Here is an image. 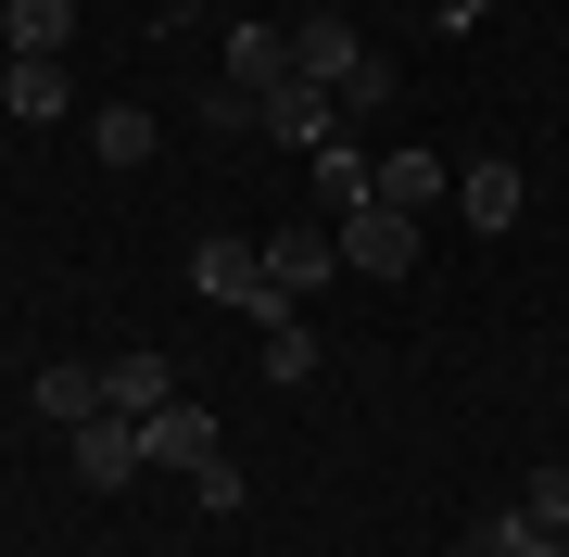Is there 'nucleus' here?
<instances>
[{"label":"nucleus","instance_id":"obj_17","mask_svg":"<svg viewBox=\"0 0 569 557\" xmlns=\"http://www.w3.org/2000/svg\"><path fill=\"white\" fill-rule=\"evenodd\" d=\"M0 115H13V127H51L63 115V63H13V77H0Z\"/></svg>","mask_w":569,"mask_h":557},{"label":"nucleus","instance_id":"obj_15","mask_svg":"<svg viewBox=\"0 0 569 557\" xmlns=\"http://www.w3.org/2000/svg\"><path fill=\"white\" fill-rule=\"evenodd\" d=\"M164 392H178V368H164V355H114V368H102V406H114V418H152Z\"/></svg>","mask_w":569,"mask_h":557},{"label":"nucleus","instance_id":"obj_14","mask_svg":"<svg viewBox=\"0 0 569 557\" xmlns=\"http://www.w3.org/2000/svg\"><path fill=\"white\" fill-rule=\"evenodd\" d=\"M367 190H380V166H367V140H355V127H342V140L317 152V203H329V216H355Z\"/></svg>","mask_w":569,"mask_h":557},{"label":"nucleus","instance_id":"obj_10","mask_svg":"<svg viewBox=\"0 0 569 557\" xmlns=\"http://www.w3.org/2000/svg\"><path fill=\"white\" fill-rule=\"evenodd\" d=\"M456 190V166L443 152H380V190H367V203H392V216H430Z\"/></svg>","mask_w":569,"mask_h":557},{"label":"nucleus","instance_id":"obj_8","mask_svg":"<svg viewBox=\"0 0 569 557\" xmlns=\"http://www.w3.org/2000/svg\"><path fill=\"white\" fill-rule=\"evenodd\" d=\"M342 127H355V115H342V89H305V77L266 102V140H279V152H329Z\"/></svg>","mask_w":569,"mask_h":557},{"label":"nucleus","instance_id":"obj_5","mask_svg":"<svg viewBox=\"0 0 569 557\" xmlns=\"http://www.w3.org/2000/svg\"><path fill=\"white\" fill-rule=\"evenodd\" d=\"M140 456H152L164 481H190V469H216V456H228V431H216V406H190V392H164V406L140 418Z\"/></svg>","mask_w":569,"mask_h":557},{"label":"nucleus","instance_id":"obj_9","mask_svg":"<svg viewBox=\"0 0 569 557\" xmlns=\"http://www.w3.org/2000/svg\"><path fill=\"white\" fill-rule=\"evenodd\" d=\"M0 39H13V63H63V51H77V0H13Z\"/></svg>","mask_w":569,"mask_h":557},{"label":"nucleus","instance_id":"obj_16","mask_svg":"<svg viewBox=\"0 0 569 557\" xmlns=\"http://www.w3.org/2000/svg\"><path fill=\"white\" fill-rule=\"evenodd\" d=\"M152 140H164V127L140 102H102V115H89V152H102V166H152Z\"/></svg>","mask_w":569,"mask_h":557},{"label":"nucleus","instance_id":"obj_2","mask_svg":"<svg viewBox=\"0 0 569 557\" xmlns=\"http://www.w3.org/2000/svg\"><path fill=\"white\" fill-rule=\"evenodd\" d=\"M329 241H342V279H418V216H392V203L329 216Z\"/></svg>","mask_w":569,"mask_h":557},{"label":"nucleus","instance_id":"obj_13","mask_svg":"<svg viewBox=\"0 0 569 557\" xmlns=\"http://www.w3.org/2000/svg\"><path fill=\"white\" fill-rule=\"evenodd\" d=\"M253 342H266V392H305L317 380V330L305 317H253Z\"/></svg>","mask_w":569,"mask_h":557},{"label":"nucleus","instance_id":"obj_6","mask_svg":"<svg viewBox=\"0 0 569 557\" xmlns=\"http://www.w3.org/2000/svg\"><path fill=\"white\" fill-rule=\"evenodd\" d=\"M291 77H305V63H291V26H266V13H228V89L279 102Z\"/></svg>","mask_w":569,"mask_h":557},{"label":"nucleus","instance_id":"obj_3","mask_svg":"<svg viewBox=\"0 0 569 557\" xmlns=\"http://www.w3.org/2000/svg\"><path fill=\"white\" fill-rule=\"evenodd\" d=\"M190 291L203 305H241V317H279L266 305V241H241V228H203L190 241Z\"/></svg>","mask_w":569,"mask_h":557},{"label":"nucleus","instance_id":"obj_12","mask_svg":"<svg viewBox=\"0 0 569 557\" xmlns=\"http://www.w3.org/2000/svg\"><path fill=\"white\" fill-rule=\"evenodd\" d=\"M456 203H468V228H481V241H493V228H519L531 178H519V166H468V178H456Z\"/></svg>","mask_w":569,"mask_h":557},{"label":"nucleus","instance_id":"obj_7","mask_svg":"<svg viewBox=\"0 0 569 557\" xmlns=\"http://www.w3.org/2000/svg\"><path fill=\"white\" fill-rule=\"evenodd\" d=\"M63 444H77V481H89V495H127V481L152 469V456H140V418H89V431H63Z\"/></svg>","mask_w":569,"mask_h":557},{"label":"nucleus","instance_id":"obj_11","mask_svg":"<svg viewBox=\"0 0 569 557\" xmlns=\"http://www.w3.org/2000/svg\"><path fill=\"white\" fill-rule=\"evenodd\" d=\"M26 406H39L51 431H89V418H114V406H102V368H39V380H26Z\"/></svg>","mask_w":569,"mask_h":557},{"label":"nucleus","instance_id":"obj_1","mask_svg":"<svg viewBox=\"0 0 569 557\" xmlns=\"http://www.w3.org/2000/svg\"><path fill=\"white\" fill-rule=\"evenodd\" d=\"M291 63H305V89H342V115H380L392 102V63L367 51L355 13H291Z\"/></svg>","mask_w":569,"mask_h":557},{"label":"nucleus","instance_id":"obj_4","mask_svg":"<svg viewBox=\"0 0 569 557\" xmlns=\"http://www.w3.org/2000/svg\"><path fill=\"white\" fill-rule=\"evenodd\" d=\"M329 279H342V241H329V228H266V305L279 317H305Z\"/></svg>","mask_w":569,"mask_h":557},{"label":"nucleus","instance_id":"obj_18","mask_svg":"<svg viewBox=\"0 0 569 557\" xmlns=\"http://www.w3.org/2000/svg\"><path fill=\"white\" fill-rule=\"evenodd\" d=\"M519 519H545V533H569V469H531V481H519Z\"/></svg>","mask_w":569,"mask_h":557}]
</instances>
